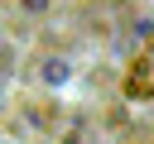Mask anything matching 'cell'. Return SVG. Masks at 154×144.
Instances as JSON below:
<instances>
[{
	"mask_svg": "<svg viewBox=\"0 0 154 144\" xmlns=\"http://www.w3.org/2000/svg\"><path fill=\"white\" fill-rule=\"evenodd\" d=\"M0 144H19V139H0Z\"/></svg>",
	"mask_w": 154,
	"mask_h": 144,
	"instance_id": "6da1fadb",
	"label": "cell"
}]
</instances>
